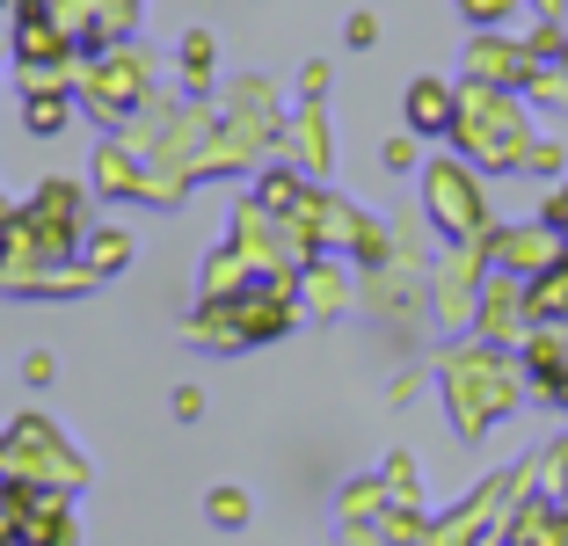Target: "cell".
Segmentation results:
<instances>
[{"mask_svg": "<svg viewBox=\"0 0 568 546\" xmlns=\"http://www.w3.org/2000/svg\"><path fill=\"white\" fill-rule=\"evenodd\" d=\"M408 110H416L423 132H437V124H445V88H416V95H408Z\"/></svg>", "mask_w": 568, "mask_h": 546, "instance_id": "cell-1", "label": "cell"}]
</instances>
